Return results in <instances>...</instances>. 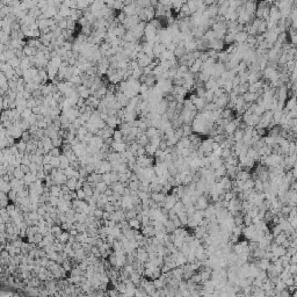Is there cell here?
<instances>
[{
  "label": "cell",
  "instance_id": "6da1fadb",
  "mask_svg": "<svg viewBox=\"0 0 297 297\" xmlns=\"http://www.w3.org/2000/svg\"><path fill=\"white\" fill-rule=\"evenodd\" d=\"M248 35L245 33V31H240V33H237L234 35V43L237 44H240V43H245V41L247 40Z\"/></svg>",
  "mask_w": 297,
  "mask_h": 297
},
{
  "label": "cell",
  "instance_id": "7a4b0ae2",
  "mask_svg": "<svg viewBox=\"0 0 297 297\" xmlns=\"http://www.w3.org/2000/svg\"><path fill=\"white\" fill-rule=\"evenodd\" d=\"M284 108L287 109V110L296 109V99H295V96H294V98L288 99V100L284 102Z\"/></svg>",
  "mask_w": 297,
  "mask_h": 297
},
{
  "label": "cell",
  "instance_id": "3957f363",
  "mask_svg": "<svg viewBox=\"0 0 297 297\" xmlns=\"http://www.w3.org/2000/svg\"><path fill=\"white\" fill-rule=\"evenodd\" d=\"M145 135H146V137H148V139H150V138H153V137H157V136L159 135V129L153 128V127H150V128L146 129Z\"/></svg>",
  "mask_w": 297,
  "mask_h": 297
},
{
  "label": "cell",
  "instance_id": "277c9868",
  "mask_svg": "<svg viewBox=\"0 0 297 297\" xmlns=\"http://www.w3.org/2000/svg\"><path fill=\"white\" fill-rule=\"evenodd\" d=\"M232 136H233V139H234L236 143H237V142H242V140H243V136H244V130L237 128V129L234 130V132L232 134Z\"/></svg>",
  "mask_w": 297,
  "mask_h": 297
},
{
  "label": "cell",
  "instance_id": "5b68a950",
  "mask_svg": "<svg viewBox=\"0 0 297 297\" xmlns=\"http://www.w3.org/2000/svg\"><path fill=\"white\" fill-rule=\"evenodd\" d=\"M186 5L188 6L189 11L191 12V14H195L199 9V4H197L196 0L195 1H186Z\"/></svg>",
  "mask_w": 297,
  "mask_h": 297
},
{
  "label": "cell",
  "instance_id": "8992f818",
  "mask_svg": "<svg viewBox=\"0 0 297 297\" xmlns=\"http://www.w3.org/2000/svg\"><path fill=\"white\" fill-rule=\"evenodd\" d=\"M236 129H237V127L234 125V123H233V122H229V123L224 127V132H225L226 135H232V134L234 132Z\"/></svg>",
  "mask_w": 297,
  "mask_h": 297
},
{
  "label": "cell",
  "instance_id": "52a82bcc",
  "mask_svg": "<svg viewBox=\"0 0 297 297\" xmlns=\"http://www.w3.org/2000/svg\"><path fill=\"white\" fill-rule=\"evenodd\" d=\"M111 138H113V140L114 142H116V143H122V138H123V134H122L121 131L117 129V130H114V132H113V136H111Z\"/></svg>",
  "mask_w": 297,
  "mask_h": 297
},
{
  "label": "cell",
  "instance_id": "ba28073f",
  "mask_svg": "<svg viewBox=\"0 0 297 297\" xmlns=\"http://www.w3.org/2000/svg\"><path fill=\"white\" fill-rule=\"evenodd\" d=\"M265 33H267V21L261 20L260 26L258 28V35H262V34H265Z\"/></svg>",
  "mask_w": 297,
  "mask_h": 297
},
{
  "label": "cell",
  "instance_id": "9c48e42d",
  "mask_svg": "<svg viewBox=\"0 0 297 297\" xmlns=\"http://www.w3.org/2000/svg\"><path fill=\"white\" fill-rule=\"evenodd\" d=\"M277 42L281 43V44H284V43H288V42H289V37H288L287 31L280 33V34L277 35Z\"/></svg>",
  "mask_w": 297,
  "mask_h": 297
},
{
  "label": "cell",
  "instance_id": "30bf717a",
  "mask_svg": "<svg viewBox=\"0 0 297 297\" xmlns=\"http://www.w3.org/2000/svg\"><path fill=\"white\" fill-rule=\"evenodd\" d=\"M137 63H138V66L139 68H146L150 65V63H151V59L148 58V56L146 57H144V58H142V59H139V60H137Z\"/></svg>",
  "mask_w": 297,
  "mask_h": 297
},
{
  "label": "cell",
  "instance_id": "8fae6325",
  "mask_svg": "<svg viewBox=\"0 0 297 297\" xmlns=\"http://www.w3.org/2000/svg\"><path fill=\"white\" fill-rule=\"evenodd\" d=\"M182 131H183V137H187V138H188L191 134H194V132H193L191 125H188V124H183V125H182Z\"/></svg>",
  "mask_w": 297,
  "mask_h": 297
},
{
  "label": "cell",
  "instance_id": "7c38bea8",
  "mask_svg": "<svg viewBox=\"0 0 297 297\" xmlns=\"http://www.w3.org/2000/svg\"><path fill=\"white\" fill-rule=\"evenodd\" d=\"M232 156V151H231V148H222V151H221V157L219 158H222L223 160H225V159H228L229 157Z\"/></svg>",
  "mask_w": 297,
  "mask_h": 297
},
{
  "label": "cell",
  "instance_id": "4fadbf2b",
  "mask_svg": "<svg viewBox=\"0 0 297 297\" xmlns=\"http://www.w3.org/2000/svg\"><path fill=\"white\" fill-rule=\"evenodd\" d=\"M129 226L132 228L134 230H138L140 228V221L137 219V218H132L129 221Z\"/></svg>",
  "mask_w": 297,
  "mask_h": 297
},
{
  "label": "cell",
  "instance_id": "5bb4252c",
  "mask_svg": "<svg viewBox=\"0 0 297 297\" xmlns=\"http://www.w3.org/2000/svg\"><path fill=\"white\" fill-rule=\"evenodd\" d=\"M145 151H146V156H148V157H154L156 151H157V148H154V146L148 144V145L145 146Z\"/></svg>",
  "mask_w": 297,
  "mask_h": 297
},
{
  "label": "cell",
  "instance_id": "9a60e30c",
  "mask_svg": "<svg viewBox=\"0 0 297 297\" xmlns=\"http://www.w3.org/2000/svg\"><path fill=\"white\" fill-rule=\"evenodd\" d=\"M248 87H250V82H242V84H239V94L243 95L244 93L248 92Z\"/></svg>",
  "mask_w": 297,
  "mask_h": 297
},
{
  "label": "cell",
  "instance_id": "2e32d148",
  "mask_svg": "<svg viewBox=\"0 0 297 297\" xmlns=\"http://www.w3.org/2000/svg\"><path fill=\"white\" fill-rule=\"evenodd\" d=\"M205 90H204V87H197V88H195V95L197 96V98H200V99H204V96H205Z\"/></svg>",
  "mask_w": 297,
  "mask_h": 297
},
{
  "label": "cell",
  "instance_id": "e0dca14e",
  "mask_svg": "<svg viewBox=\"0 0 297 297\" xmlns=\"http://www.w3.org/2000/svg\"><path fill=\"white\" fill-rule=\"evenodd\" d=\"M213 99H214V91H207L205 96H204V101L207 103H209V102H213Z\"/></svg>",
  "mask_w": 297,
  "mask_h": 297
},
{
  "label": "cell",
  "instance_id": "ac0fdd59",
  "mask_svg": "<svg viewBox=\"0 0 297 297\" xmlns=\"http://www.w3.org/2000/svg\"><path fill=\"white\" fill-rule=\"evenodd\" d=\"M51 143H52V146H54V148H62V145H63V139L59 138V137H57V138L51 139Z\"/></svg>",
  "mask_w": 297,
  "mask_h": 297
},
{
  "label": "cell",
  "instance_id": "d6986e66",
  "mask_svg": "<svg viewBox=\"0 0 297 297\" xmlns=\"http://www.w3.org/2000/svg\"><path fill=\"white\" fill-rule=\"evenodd\" d=\"M248 74H250V72H248V71H247V72H244V73H240V74H238V76H239L240 84H242V82H248Z\"/></svg>",
  "mask_w": 297,
  "mask_h": 297
},
{
  "label": "cell",
  "instance_id": "ffe728a7",
  "mask_svg": "<svg viewBox=\"0 0 297 297\" xmlns=\"http://www.w3.org/2000/svg\"><path fill=\"white\" fill-rule=\"evenodd\" d=\"M167 148V143H166V140L165 139H160V142H159V144H158V148L157 150H160V151H165Z\"/></svg>",
  "mask_w": 297,
  "mask_h": 297
},
{
  "label": "cell",
  "instance_id": "44dd1931",
  "mask_svg": "<svg viewBox=\"0 0 297 297\" xmlns=\"http://www.w3.org/2000/svg\"><path fill=\"white\" fill-rule=\"evenodd\" d=\"M256 130H257L258 135L260 136V137H265V136H267V129H261V128H256Z\"/></svg>",
  "mask_w": 297,
  "mask_h": 297
},
{
  "label": "cell",
  "instance_id": "7402d4cb",
  "mask_svg": "<svg viewBox=\"0 0 297 297\" xmlns=\"http://www.w3.org/2000/svg\"><path fill=\"white\" fill-rule=\"evenodd\" d=\"M176 49V44H174V43H170L168 45H166V50L167 51H170V52H174V50Z\"/></svg>",
  "mask_w": 297,
  "mask_h": 297
}]
</instances>
